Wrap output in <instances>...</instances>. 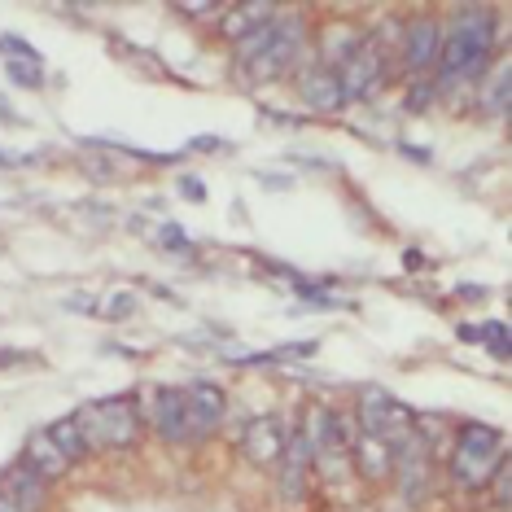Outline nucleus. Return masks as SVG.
I'll list each match as a JSON object with an SVG mask.
<instances>
[{
    "mask_svg": "<svg viewBox=\"0 0 512 512\" xmlns=\"http://www.w3.org/2000/svg\"><path fill=\"white\" fill-rule=\"evenodd\" d=\"M508 101H512V75H508V62H499L482 88V106L486 114H508Z\"/></svg>",
    "mask_w": 512,
    "mask_h": 512,
    "instance_id": "aec40b11",
    "label": "nucleus"
},
{
    "mask_svg": "<svg viewBox=\"0 0 512 512\" xmlns=\"http://www.w3.org/2000/svg\"><path fill=\"white\" fill-rule=\"evenodd\" d=\"M285 442H289V429L281 416H254V421H246V434H241V451H246L250 464L272 469L285 456Z\"/></svg>",
    "mask_w": 512,
    "mask_h": 512,
    "instance_id": "1a4fd4ad",
    "label": "nucleus"
},
{
    "mask_svg": "<svg viewBox=\"0 0 512 512\" xmlns=\"http://www.w3.org/2000/svg\"><path fill=\"white\" fill-rule=\"evenodd\" d=\"M298 88H302V101L320 114H333V110L346 106V92H342V84H337V71H324V66L302 75Z\"/></svg>",
    "mask_w": 512,
    "mask_h": 512,
    "instance_id": "dca6fc26",
    "label": "nucleus"
},
{
    "mask_svg": "<svg viewBox=\"0 0 512 512\" xmlns=\"http://www.w3.org/2000/svg\"><path fill=\"white\" fill-rule=\"evenodd\" d=\"M491 499H495V508H508V499H512V469H508V456L499 460V469L491 473Z\"/></svg>",
    "mask_w": 512,
    "mask_h": 512,
    "instance_id": "b1692460",
    "label": "nucleus"
},
{
    "mask_svg": "<svg viewBox=\"0 0 512 512\" xmlns=\"http://www.w3.org/2000/svg\"><path fill=\"white\" fill-rule=\"evenodd\" d=\"M359 44H364V36H359L355 27H329V31H324V44H320L324 71H333V66L351 62V57L359 53Z\"/></svg>",
    "mask_w": 512,
    "mask_h": 512,
    "instance_id": "6ab92c4d",
    "label": "nucleus"
},
{
    "mask_svg": "<svg viewBox=\"0 0 512 512\" xmlns=\"http://www.w3.org/2000/svg\"><path fill=\"white\" fill-rule=\"evenodd\" d=\"M390 477L399 482V495L407 499V504H421V499L429 495V486H434V456H429V442L416 434V425H412L407 438L394 442Z\"/></svg>",
    "mask_w": 512,
    "mask_h": 512,
    "instance_id": "20e7f679",
    "label": "nucleus"
},
{
    "mask_svg": "<svg viewBox=\"0 0 512 512\" xmlns=\"http://www.w3.org/2000/svg\"><path fill=\"white\" fill-rule=\"evenodd\" d=\"M162 246H171V250H184V232H180V228H162Z\"/></svg>",
    "mask_w": 512,
    "mask_h": 512,
    "instance_id": "c756f323",
    "label": "nucleus"
},
{
    "mask_svg": "<svg viewBox=\"0 0 512 512\" xmlns=\"http://www.w3.org/2000/svg\"><path fill=\"white\" fill-rule=\"evenodd\" d=\"M0 495H5L9 504H18L22 512H40L44 499H49V482H44L27 460H18L0 473Z\"/></svg>",
    "mask_w": 512,
    "mask_h": 512,
    "instance_id": "9b49d317",
    "label": "nucleus"
},
{
    "mask_svg": "<svg viewBox=\"0 0 512 512\" xmlns=\"http://www.w3.org/2000/svg\"><path fill=\"white\" fill-rule=\"evenodd\" d=\"M180 189H184V197H206V189H202V184H197V180H184Z\"/></svg>",
    "mask_w": 512,
    "mask_h": 512,
    "instance_id": "7c9ffc66",
    "label": "nucleus"
},
{
    "mask_svg": "<svg viewBox=\"0 0 512 512\" xmlns=\"http://www.w3.org/2000/svg\"><path fill=\"white\" fill-rule=\"evenodd\" d=\"M132 311H136V298L132 294H114L110 307H106V316L110 320H123V316H132Z\"/></svg>",
    "mask_w": 512,
    "mask_h": 512,
    "instance_id": "cd10ccee",
    "label": "nucleus"
},
{
    "mask_svg": "<svg viewBox=\"0 0 512 512\" xmlns=\"http://www.w3.org/2000/svg\"><path fill=\"white\" fill-rule=\"evenodd\" d=\"M311 442H316V469L324 477H337L342 464L351 460V438H346V425L337 412H316L311 416Z\"/></svg>",
    "mask_w": 512,
    "mask_h": 512,
    "instance_id": "6e6552de",
    "label": "nucleus"
},
{
    "mask_svg": "<svg viewBox=\"0 0 512 512\" xmlns=\"http://www.w3.org/2000/svg\"><path fill=\"white\" fill-rule=\"evenodd\" d=\"M355 416H359V429H364V434L386 438L390 447L399 438L412 434V425H416L412 407H403L399 399H390L386 390H364V394H359V412Z\"/></svg>",
    "mask_w": 512,
    "mask_h": 512,
    "instance_id": "39448f33",
    "label": "nucleus"
},
{
    "mask_svg": "<svg viewBox=\"0 0 512 512\" xmlns=\"http://www.w3.org/2000/svg\"><path fill=\"white\" fill-rule=\"evenodd\" d=\"M0 512H22V508H18V504H9V499L0 495Z\"/></svg>",
    "mask_w": 512,
    "mask_h": 512,
    "instance_id": "2f4dec72",
    "label": "nucleus"
},
{
    "mask_svg": "<svg viewBox=\"0 0 512 512\" xmlns=\"http://www.w3.org/2000/svg\"><path fill=\"white\" fill-rule=\"evenodd\" d=\"M438 44H442V27L434 18H416L403 36V71L407 75H425L438 62Z\"/></svg>",
    "mask_w": 512,
    "mask_h": 512,
    "instance_id": "f8f14e48",
    "label": "nucleus"
},
{
    "mask_svg": "<svg viewBox=\"0 0 512 512\" xmlns=\"http://www.w3.org/2000/svg\"><path fill=\"white\" fill-rule=\"evenodd\" d=\"M9 79H14V84H27V88H40L44 84V71H40V62H9Z\"/></svg>",
    "mask_w": 512,
    "mask_h": 512,
    "instance_id": "393cba45",
    "label": "nucleus"
},
{
    "mask_svg": "<svg viewBox=\"0 0 512 512\" xmlns=\"http://www.w3.org/2000/svg\"><path fill=\"white\" fill-rule=\"evenodd\" d=\"M460 337H486V342H491V351L504 359L508 355V329L499 320H486L482 329H460Z\"/></svg>",
    "mask_w": 512,
    "mask_h": 512,
    "instance_id": "5701e85b",
    "label": "nucleus"
},
{
    "mask_svg": "<svg viewBox=\"0 0 512 512\" xmlns=\"http://www.w3.org/2000/svg\"><path fill=\"white\" fill-rule=\"evenodd\" d=\"M281 9H272V5H232L224 9V18H219V31L237 44L241 36H250L254 27H263V22H272Z\"/></svg>",
    "mask_w": 512,
    "mask_h": 512,
    "instance_id": "f3484780",
    "label": "nucleus"
},
{
    "mask_svg": "<svg viewBox=\"0 0 512 512\" xmlns=\"http://www.w3.org/2000/svg\"><path fill=\"white\" fill-rule=\"evenodd\" d=\"M337 84H342L346 101L377 92L381 84H386V53H381L377 44H368V40H364L351 62H342V71H337Z\"/></svg>",
    "mask_w": 512,
    "mask_h": 512,
    "instance_id": "9d476101",
    "label": "nucleus"
},
{
    "mask_svg": "<svg viewBox=\"0 0 512 512\" xmlns=\"http://www.w3.org/2000/svg\"><path fill=\"white\" fill-rule=\"evenodd\" d=\"M184 403H189V438L211 434V429L224 421V412H228L224 390L211 386V381H197V386L184 390Z\"/></svg>",
    "mask_w": 512,
    "mask_h": 512,
    "instance_id": "ddd939ff",
    "label": "nucleus"
},
{
    "mask_svg": "<svg viewBox=\"0 0 512 512\" xmlns=\"http://www.w3.org/2000/svg\"><path fill=\"white\" fill-rule=\"evenodd\" d=\"M0 53L18 57V62H40V57H36V49H31V44H22L18 36H5V40H0Z\"/></svg>",
    "mask_w": 512,
    "mask_h": 512,
    "instance_id": "a878e982",
    "label": "nucleus"
},
{
    "mask_svg": "<svg viewBox=\"0 0 512 512\" xmlns=\"http://www.w3.org/2000/svg\"><path fill=\"white\" fill-rule=\"evenodd\" d=\"M154 429L167 442H184V438H189V403H184V390H158V399H154Z\"/></svg>",
    "mask_w": 512,
    "mask_h": 512,
    "instance_id": "2eb2a0df",
    "label": "nucleus"
},
{
    "mask_svg": "<svg viewBox=\"0 0 512 512\" xmlns=\"http://www.w3.org/2000/svg\"><path fill=\"white\" fill-rule=\"evenodd\" d=\"M311 469H316V442H311V429L298 425L285 442L281 456V499L285 504H302L311 491Z\"/></svg>",
    "mask_w": 512,
    "mask_h": 512,
    "instance_id": "423d86ee",
    "label": "nucleus"
},
{
    "mask_svg": "<svg viewBox=\"0 0 512 512\" xmlns=\"http://www.w3.org/2000/svg\"><path fill=\"white\" fill-rule=\"evenodd\" d=\"M351 460L364 482H386L390 469H394V447L386 438H372V434H359L351 442Z\"/></svg>",
    "mask_w": 512,
    "mask_h": 512,
    "instance_id": "4468645a",
    "label": "nucleus"
},
{
    "mask_svg": "<svg viewBox=\"0 0 512 512\" xmlns=\"http://www.w3.org/2000/svg\"><path fill=\"white\" fill-rule=\"evenodd\" d=\"M491 14L486 9H460L456 18L442 27L438 44V84H460V79H482L491 62Z\"/></svg>",
    "mask_w": 512,
    "mask_h": 512,
    "instance_id": "f257e3e1",
    "label": "nucleus"
},
{
    "mask_svg": "<svg viewBox=\"0 0 512 512\" xmlns=\"http://www.w3.org/2000/svg\"><path fill=\"white\" fill-rule=\"evenodd\" d=\"M434 97H438V84H416V88H407V110H425Z\"/></svg>",
    "mask_w": 512,
    "mask_h": 512,
    "instance_id": "bb28decb",
    "label": "nucleus"
},
{
    "mask_svg": "<svg viewBox=\"0 0 512 512\" xmlns=\"http://www.w3.org/2000/svg\"><path fill=\"white\" fill-rule=\"evenodd\" d=\"M176 9L189 18H224V5H211V0H202V5H176Z\"/></svg>",
    "mask_w": 512,
    "mask_h": 512,
    "instance_id": "c85d7f7f",
    "label": "nucleus"
},
{
    "mask_svg": "<svg viewBox=\"0 0 512 512\" xmlns=\"http://www.w3.org/2000/svg\"><path fill=\"white\" fill-rule=\"evenodd\" d=\"M504 456H508L504 434L491 425L469 421V425L456 429V442H451V477H456L464 491H482Z\"/></svg>",
    "mask_w": 512,
    "mask_h": 512,
    "instance_id": "f03ea898",
    "label": "nucleus"
},
{
    "mask_svg": "<svg viewBox=\"0 0 512 512\" xmlns=\"http://www.w3.org/2000/svg\"><path fill=\"white\" fill-rule=\"evenodd\" d=\"M302 49V18L298 14H276V36L272 44L250 62V79H276Z\"/></svg>",
    "mask_w": 512,
    "mask_h": 512,
    "instance_id": "0eeeda50",
    "label": "nucleus"
},
{
    "mask_svg": "<svg viewBox=\"0 0 512 512\" xmlns=\"http://www.w3.org/2000/svg\"><path fill=\"white\" fill-rule=\"evenodd\" d=\"M272 36H276V18H272V22H263V27H254L250 36H241V40H237V57L250 66L254 57H259L267 44H272Z\"/></svg>",
    "mask_w": 512,
    "mask_h": 512,
    "instance_id": "4be33fe9",
    "label": "nucleus"
},
{
    "mask_svg": "<svg viewBox=\"0 0 512 512\" xmlns=\"http://www.w3.org/2000/svg\"><path fill=\"white\" fill-rule=\"evenodd\" d=\"M44 434H49V438H53V447H57V451H62V456H66V460H71V464L88 456L84 438H79V425H75V416H66V421H57V425H49V429H44Z\"/></svg>",
    "mask_w": 512,
    "mask_h": 512,
    "instance_id": "412c9836",
    "label": "nucleus"
},
{
    "mask_svg": "<svg viewBox=\"0 0 512 512\" xmlns=\"http://www.w3.org/2000/svg\"><path fill=\"white\" fill-rule=\"evenodd\" d=\"M79 438L88 451H110V447H127L141 434V416H136L132 399H101L75 412Z\"/></svg>",
    "mask_w": 512,
    "mask_h": 512,
    "instance_id": "7ed1b4c3",
    "label": "nucleus"
},
{
    "mask_svg": "<svg viewBox=\"0 0 512 512\" xmlns=\"http://www.w3.org/2000/svg\"><path fill=\"white\" fill-rule=\"evenodd\" d=\"M22 460H27L31 469L44 477V482H53V477H62L66 469H71V460H66L62 451L53 447L49 434H31V438H27V456H22Z\"/></svg>",
    "mask_w": 512,
    "mask_h": 512,
    "instance_id": "a211bd4d",
    "label": "nucleus"
}]
</instances>
